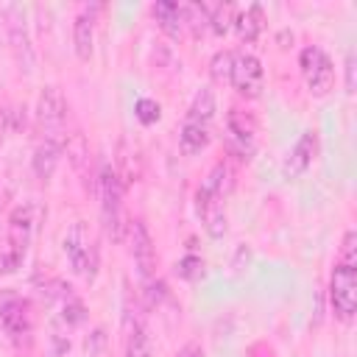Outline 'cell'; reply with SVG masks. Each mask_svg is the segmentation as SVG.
I'll use <instances>...</instances> for the list:
<instances>
[{
  "label": "cell",
  "instance_id": "1",
  "mask_svg": "<svg viewBox=\"0 0 357 357\" xmlns=\"http://www.w3.org/2000/svg\"><path fill=\"white\" fill-rule=\"evenodd\" d=\"M98 192H100V215L106 234L112 240H120L123 234V181L114 167H103L98 178Z\"/></svg>",
  "mask_w": 357,
  "mask_h": 357
},
{
  "label": "cell",
  "instance_id": "2",
  "mask_svg": "<svg viewBox=\"0 0 357 357\" xmlns=\"http://www.w3.org/2000/svg\"><path fill=\"white\" fill-rule=\"evenodd\" d=\"M329 301L340 321H351L357 312V268L337 262L329 279Z\"/></svg>",
  "mask_w": 357,
  "mask_h": 357
},
{
  "label": "cell",
  "instance_id": "3",
  "mask_svg": "<svg viewBox=\"0 0 357 357\" xmlns=\"http://www.w3.org/2000/svg\"><path fill=\"white\" fill-rule=\"evenodd\" d=\"M64 254L73 265L75 273H84V276H95V268H98V248L92 245L89 240V231H86V223L78 220L70 226L67 237H64Z\"/></svg>",
  "mask_w": 357,
  "mask_h": 357
},
{
  "label": "cell",
  "instance_id": "4",
  "mask_svg": "<svg viewBox=\"0 0 357 357\" xmlns=\"http://www.w3.org/2000/svg\"><path fill=\"white\" fill-rule=\"evenodd\" d=\"M298 67H301V75H304L312 95H326L332 89L335 67H332V59L321 47H315V45L304 47L301 56H298Z\"/></svg>",
  "mask_w": 357,
  "mask_h": 357
},
{
  "label": "cell",
  "instance_id": "5",
  "mask_svg": "<svg viewBox=\"0 0 357 357\" xmlns=\"http://www.w3.org/2000/svg\"><path fill=\"white\" fill-rule=\"evenodd\" d=\"M67 117V100L59 86H45L39 100H36V120L39 128L45 131V139H59L61 142V126Z\"/></svg>",
  "mask_w": 357,
  "mask_h": 357
},
{
  "label": "cell",
  "instance_id": "6",
  "mask_svg": "<svg viewBox=\"0 0 357 357\" xmlns=\"http://www.w3.org/2000/svg\"><path fill=\"white\" fill-rule=\"evenodd\" d=\"M229 81H231V86H234L243 98H259L262 81H265L262 61H259L254 53H234Z\"/></svg>",
  "mask_w": 357,
  "mask_h": 357
},
{
  "label": "cell",
  "instance_id": "7",
  "mask_svg": "<svg viewBox=\"0 0 357 357\" xmlns=\"http://www.w3.org/2000/svg\"><path fill=\"white\" fill-rule=\"evenodd\" d=\"M0 20H3V25H6V39H8V45H11L14 56H17V64H20L25 73H31V70H33V47H31L25 22L20 20V14H17L14 6H3V8H0Z\"/></svg>",
  "mask_w": 357,
  "mask_h": 357
},
{
  "label": "cell",
  "instance_id": "8",
  "mask_svg": "<svg viewBox=\"0 0 357 357\" xmlns=\"http://www.w3.org/2000/svg\"><path fill=\"white\" fill-rule=\"evenodd\" d=\"M31 304L14 290H0V326L11 337H20L31 332Z\"/></svg>",
  "mask_w": 357,
  "mask_h": 357
},
{
  "label": "cell",
  "instance_id": "9",
  "mask_svg": "<svg viewBox=\"0 0 357 357\" xmlns=\"http://www.w3.org/2000/svg\"><path fill=\"white\" fill-rule=\"evenodd\" d=\"M128 234H131V257H134V265L139 271V276L148 282L153 279V271H156V245L151 240V231L142 220H134L128 226Z\"/></svg>",
  "mask_w": 357,
  "mask_h": 357
},
{
  "label": "cell",
  "instance_id": "10",
  "mask_svg": "<svg viewBox=\"0 0 357 357\" xmlns=\"http://www.w3.org/2000/svg\"><path fill=\"white\" fill-rule=\"evenodd\" d=\"M226 128H229V137H231V145L237 148V153L243 159H248L254 153V134H257V120L243 112V109H231L229 117H226Z\"/></svg>",
  "mask_w": 357,
  "mask_h": 357
},
{
  "label": "cell",
  "instance_id": "11",
  "mask_svg": "<svg viewBox=\"0 0 357 357\" xmlns=\"http://www.w3.org/2000/svg\"><path fill=\"white\" fill-rule=\"evenodd\" d=\"M195 206L204 218V226L209 231V237H223L226 234V212H223V204L220 198H215L204 184L195 190Z\"/></svg>",
  "mask_w": 357,
  "mask_h": 357
},
{
  "label": "cell",
  "instance_id": "12",
  "mask_svg": "<svg viewBox=\"0 0 357 357\" xmlns=\"http://www.w3.org/2000/svg\"><path fill=\"white\" fill-rule=\"evenodd\" d=\"M315 153H318V134H315V131H304V134L296 139L293 151L287 153V162H284V178H296V176H301V173L312 165Z\"/></svg>",
  "mask_w": 357,
  "mask_h": 357
},
{
  "label": "cell",
  "instance_id": "13",
  "mask_svg": "<svg viewBox=\"0 0 357 357\" xmlns=\"http://www.w3.org/2000/svg\"><path fill=\"white\" fill-rule=\"evenodd\" d=\"M59 156H61V142L59 139H42L33 151V173L42 181H47L59 165Z\"/></svg>",
  "mask_w": 357,
  "mask_h": 357
},
{
  "label": "cell",
  "instance_id": "14",
  "mask_svg": "<svg viewBox=\"0 0 357 357\" xmlns=\"http://www.w3.org/2000/svg\"><path fill=\"white\" fill-rule=\"evenodd\" d=\"M231 25H234V31H237V36H240L243 42H254V39L262 33V25H265L262 6H257V3L245 6V11H240Z\"/></svg>",
  "mask_w": 357,
  "mask_h": 357
},
{
  "label": "cell",
  "instance_id": "15",
  "mask_svg": "<svg viewBox=\"0 0 357 357\" xmlns=\"http://www.w3.org/2000/svg\"><path fill=\"white\" fill-rule=\"evenodd\" d=\"M92 42H95V25H92V14L81 11L73 22V45L81 61H89L92 56Z\"/></svg>",
  "mask_w": 357,
  "mask_h": 357
},
{
  "label": "cell",
  "instance_id": "16",
  "mask_svg": "<svg viewBox=\"0 0 357 357\" xmlns=\"http://www.w3.org/2000/svg\"><path fill=\"white\" fill-rule=\"evenodd\" d=\"M153 17H156L159 28H162L167 36H173V39L181 36V28H184V11H181L178 3H167V0L156 3V6H153Z\"/></svg>",
  "mask_w": 357,
  "mask_h": 357
},
{
  "label": "cell",
  "instance_id": "17",
  "mask_svg": "<svg viewBox=\"0 0 357 357\" xmlns=\"http://www.w3.org/2000/svg\"><path fill=\"white\" fill-rule=\"evenodd\" d=\"M212 117H215V95H212V89L204 86V89H198V95L192 98L184 123H195V126H206V128H209V120H212Z\"/></svg>",
  "mask_w": 357,
  "mask_h": 357
},
{
  "label": "cell",
  "instance_id": "18",
  "mask_svg": "<svg viewBox=\"0 0 357 357\" xmlns=\"http://www.w3.org/2000/svg\"><path fill=\"white\" fill-rule=\"evenodd\" d=\"M206 145H209V128H206V126H195V123H184V126H181V134H178V148H181V153L195 156V153H201Z\"/></svg>",
  "mask_w": 357,
  "mask_h": 357
},
{
  "label": "cell",
  "instance_id": "19",
  "mask_svg": "<svg viewBox=\"0 0 357 357\" xmlns=\"http://www.w3.org/2000/svg\"><path fill=\"white\" fill-rule=\"evenodd\" d=\"M151 351H153V343H151L148 326L142 321H134L126 337V357H151Z\"/></svg>",
  "mask_w": 357,
  "mask_h": 357
},
{
  "label": "cell",
  "instance_id": "20",
  "mask_svg": "<svg viewBox=\"0 0 357 357\" xmlns=\"http://www.w3.org/2000/svg\"><path fill=\"white\" fill-rule=\"evenodd\" d=\"M204 187H206V190H209L215 198H220V201H223V195L231 190V170H229V165L218 162V165L212 167V173L206 176Z\"/></svg>",
  "mask_w": 357,
  "mask_h": 357
},
{
  "label": "cell",
  "instance_id": "21",
  "mask_svg": "<svg viewBox=\"0 0 357 357\" xmlns=\"http://www.w3.org/2000/svg\"><path fill=\"white\" fill-rule=\"evenodd\" d=\"M231 61H234V53L231 50H218L209 61V73L215 81H229L231 75Z\"/></svg>",
  "mask_w": 357,
  "mask_h": 357
},
{
  "label": "cell",
  "instance_id": "22",
  "mask_svg": "<svg viewBox=\"0 0 357 357\" xmlns=\"http://www.w3.org/2000/svg\"><path fill=\"white\" fill-rule=\"evenodd\" d=\"M176 273H178L181 279H187V282H198V279L204 276V259L195 257V254H187V257L178 259Z\"/></svg>",
  "mask_w": 357,
  "mask_h": 357
},
{
  "label": "cell",
  "instance_id": "23",
  "mask_svg": "<svg viewBox=\"0 0 357 357\" xmlns=\"http://www.w3.org/2000/svg\"><path fill=\"white\" fill-rule=\"evenodd\" d=\"M234 11H231V6L226 3V6H215L212 11H209V25H212V31L215 33H226L229 28H231V22H234V17H231Z\"/></svg>",
  "mask_w": 357,
  "mask_h": 357
},
{
  "label": "cell",
  "instance_id": "24",
  "mask_svg": "<svg viewBox=\"0 0 357 357\" xmlns=\"http://www.w3.org/2000/svg\"><path fill=\"white\" fill-rule=\"evenodd\" d=\"M134 114H137V120H139L142 126H151V123L159 120L162 106H159L156 100H151V98H139V100L134 103Z\"/></svg>",
  "mask_w": 357,
  "mask_h": 357
},
{
  "label": "cell",
  "instance_id": "25",
  "mask_svg": "<svg viewBox=\"0 0 357 357\" xmlns=\"http://www.w3.org/2000/svg\"><path fill=\"white\" fill-rule=\"evenodd\" d=\"M61 318H64L67 324H81V321L86 318V310H84V304H81L78 298H67V301H64V310H61Z\"/></svg>",
  "mask_w": 357,
  "mask_h": 357
},
{
  "label": "cell",
  "instance_id": "26",
  "mask_svg": "<svg viewBox=\"0 0 357 357\" xmlns=\"http://www.w3.org/2000/svg\"><path fill=\"white\" fill-rule=\"evenodd\" d=\"M357 243V234L354 231H346V237H343V245H340V262L343 265H354L357 268V254H354V245Z\"/></svg>",
  "mask_w": 357,
  "mask_h": 357
},
{
  "label": "cell",
  "instance_id": "27",
  "mask_svg": "<svg viewBox=\"0 0 357 357\" xmlns=\"http://www.w3.org/2000/svg\"><path fill=\"white\" fill-rule=\"evenodd\" d=\"M346 92H354V50L346 53Z\"/></svg>",
  "mask_w": 357,
  "mask_h": 357
},
{
  "label": "cell",
  "instance_id": "28",
  "mask_svg": "<svg viewBox=\"0 0 357 357\" xmlns=\"http://www.w3.org/2000/svg\"><path fill=\"white\" fill-rule=\"evenodd\" d=\"M176 357H204V351H201V346H195V343H187Z\"/></svg>",
  "mask_w": 357,
  "mask_h": 357
},
{
  "label": "cell",
  "instance_id": "29",
  "mask_svg": "<svg viewBox=\"0 0 357 357\" xmlns=\"http://www.w3.org/2000/svg\"><path fill=\"white\" fill-rule=\"evenodd\" d=\"M6 114H8V112H3V109H0V128H3V120H6Z\"/></svg>",
  "mask_w": 357,
  "mask_h": 357
}]
</instances>
